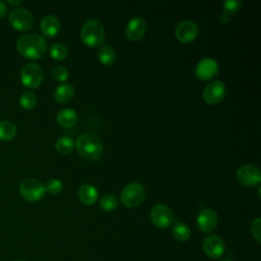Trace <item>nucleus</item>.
Segmentation results:
<instances>
[{
    "mask_svg": "<svg viewBox=\"0 0 261 261\" xmlns=\"http://www.w3.org/2000/svg\"><path fill=\"white\" fill-rule=\"evenodd\" d=\"M98 190L91 184H83L79 188V197L87 205L94 204L98 199Z\"/></svg>",
    "mask_w": 261,
    "mask_h": 261,
    "instance_id": "nucleus-17",
    "label": "nucleus"
},
{
    "mask_svg": "<svg viewBox=\"0 0 261 261\" xmlns=\"http://www.w3.org/2000/svg\"><path fill=\"white\" fill-rule=\"evenodd\" d=\"M199 33L198 24L190 19H186L180 21L175 28V36L176 38L184 43H188L193 41Z\"/></svg>",
    "mask_w": 261,
    "mask_h": 261,
    "instance_id": "nucleus-13",
    "label": "nucleus"
},
{
    "mask_svg": "<svg viewBox=\"0 0 261 261\" xmlns=\"http://www.w3.org/2000/svg\"><path fill=\"white\" fill-rule=\"evenodd\" d=\"M150 217L152 222L161 228L167 227L173 221V214L170 208L165 204H156L152 207L150 212Z\"/></svg>",
    "mask_w": 261,
    "mask_h": 261,
    "instance_id": "nucleus-9",
    "label": "nucleus"
},
{
    "mask_svg": "<svg viewBox=\"0 0 261 261\" xmlns=\"http://www.w3.org/2000/svg\"><path fill=\"white\" fill-rule=\"evenodd\" d=\"M50 55L54 58V59H64L67 56V48L65 45L61 44V43H53L51 44L50 48Z\"/></svg>",
    "mask_w": 261,
    "mask_h": 261,
    "instance_id": "nucleus-25",
    "label": "nucleus"
},
{
    "mask_svg": "<svg viewBox=\"0 0 261 261\" xmlns=\"http://www.w3.org/2000/svg\"><path fill=\"white\" fill-rule=\"evenodd\" d=\"M45 189L46 191H48L50 194L52 195H56L58 193H60L63 189V184L59 178L53 177L48 179V181L45 185Z\"/></svg>",
    "mask_w": 261,
    "mask_h": 261,
    "instance_id": "nucleus-27",
    "label": "nucleus"
},
{
    "mask_svg": "<svg viewBox=\"0 0 261 261\" xmlns=\"http://www.w3.org/2000/svg\"><path fill=\"white\" fill-rule=\"evenodd\" d=\"M100 206L105 211H112L118 206V200L115 195L111 193H107L101 197Z\"/></svg>",
    "mask_w": 261,
    "mask_h": 261,
    "instance_id": "nucleus-24",
    "label": "nucleus"
},
{
    "mask_svg": "<svg viewBox=\"0 0 261 261\" xmlns=\"http://www.w3.org/2000/svg\"><path fill=\"white\" fill-rule=\"evenodd\" d=\"M16 47L22 56L30 59H39L46 53L47 42L41 35L27 34L17 39Z\"/></svg>",
    "mask_w": 261,
    "mask_h": 261,
    "instance_id": "nucleus-2",
    "label": "nucleus"
},
{
    "mask_svg": "<svg viewBox=\"0 0 261 261\" xmlns=\"http://www.w3.org/2000/svg\"><path fill=\"white\" fill-rule=\"evenodd\" d=\"M74 144L80 155L89 161H96L102 155L103 144L100 137L95 133L86 132L81 134Z\"/></svg>",
    "mask_w": 261,
    "mask_h": 261,
    "instance_id": "nucleus-1",
    "label": "nucleus"
},
{
    "mask_svg": "<svg viewBox=\"0 0 261 261\" xmlns=\"http://www.w3.org/2000/svg\"><path fill=\"white\" fill-rule=\"evenodd\" d=\"M241 6H242L241 0H225L223 2V10H224V13L227 15H231L238 12Z\"/></svg>",
    "mask_w": 261,
    "mask_h": 261,
    "instance_id": "nucleus-28",
    "label": "nucleus"
},
{
    "mask_svg": "<svg viewBox=\"0 0 261 261\" xmlns=\"http://www.w3.org/2000/svg\"><path fill=\"white\" fill-rule=\"evenodd\" d=\"M14 261H24V260H14Z\"/></svg>",
    "mask_w": 261,
    "mask_h": 261,
    "instance_id": "nucleus-35",
    "label": "nucleus"
},
{
    "mask_svg": "<svg viewBox=\"0 0 261 261\" xmlns=\"http://www.w3.org/2000/svg\"><path fill=\"white\" fill-rule=\"evenodd\" d=\"M44 77V71L41 65L36 62L27 63L20 72V79L24 86L29 88L38 87Z\"/></svg>",
    "mask_w": 261,
    "mask_h": 261,
    "instance_id": "nucleus-7",
    "label": "nucleus"
},
{
    "mask_svg": "<svg viewBox=\"0 0 261 261\" xmlns=\"http://www.w3.org/2000/svg\"><path fill=\"white\" fill-rule=\"evenodd\" d=\"M46 192L45 185L36 177H28L19 184V193L23 199L30 202H36L44 197Z\"/></svg>",
    "mask_w": 261,
    "mask_h": 261,
    "instance_id": "nucleus-4",
    "label": "nucleus"
},
{
    "mask_svg": "<svg viewBox=\"0 0 261 261\" xmlns=\"http://www.w3.org/2000/svg\"><path fill=\"white\" fill-rule=\"evenodd\" d=\"M37 103V97L36 95L31 92H24L23 94L20 95L19 97V104L21 105V107H23L24 109H31L33 108Z\"/></svg>",
    "mask_w": 261,
    "mask_h": 261,
    "instance_id": "nucleus-26",
    "label": "nucleus"
},
{
    "mask_svg": "<svg viewBox=\"0 0 261 261\" xmlns=\"http://www.w3.org/2000/svg\"><path fill=\"white\" fill-rule=\"evenodd\" d=\"M225 95V85L218 80L209 82L203 90V98L209 104L220 102Z\"/></svg>",
    "mask_w": 261,
    "mask_h": 261,
    "instance_id": "nucleus-10",
    "label": "nucleus"
},
{
    "mask_svg": "<svg viewBox=\"0 0 261 261\" xmlns=\"http://www.w3.org/2000/svg\"><path fill=\"white\" fill-rule=\"evenodd\" d=\"M16 135V126L13 122L9 120L0 121V140L1 141H10Z\"/></svg>",
    "mask_w": 261,
    "mask_h": 261,
    "instance_id": "nucleus-22",
    "label": "nucleus"
},
{
    "mask_svg": "<svg viewBox=\"0 0 261 261\" xmlns=\"http://www.w3.org/2000/svg\"><path fill=\"white\" fill-rule=\"evenodd\" d=\"M146 29V20L142 16L136 15L128 20L125 28V34L129 40L137 41L144 36Z\"/></svg>",
    "mask_w": 261,
    "mask_h": 261,
    "instance_id": "nucleus-15",
    "label": "nucleus"
},
{
    "mask_svg": "<svg viewBox=\"0 0 261 261\" xmlns=\"http://www.w3.org/2000/svg\"><path fill=\"white\" fill-rule=\"evenodd\" d=\"M74 146H75V144H74L73 140L68 136L59 137L55 142V148L61 154L70 153Z\"/></svg>",
    "mask_w": 261,
    "mask_h": 261,
    "instance_id": "nucleus-23",
    "label": "nucleus"
},
{
    "mask_svg": "<svg viewBox=\"0 0 261 261\" xmlns=\"http://www.w3.org/2000/svg\"><path fill=\"white\" fill-rule=\"evenodd\" d=\"M7 13V5L0 0V18L5 16Z\"/></svg>",
    "mask_w": 261,
    "mask_h": 261,
    "instance_id": "nucleus-31",
    "label": "nucleus"
},
{
    "mask_svg": "<svg viewBox=\"0 0 261 261\" xmlns=\"http://www.w3.org/2000/svg\"><path fill=\"white\" fill-rule=\"evenodd\" d=\"M224 250L225 245L220 237L216 234H210L205 238L203 242V251L209 258H219L224 253Z\"/></svg>",
    "mask_w": 261,
    "mask_h": 261,
    "instance_id": "nucleus-12",
    "label": "nucleus"
},
{
    "mask_svg": "<svg viewBox=\"0 0 261 261\" xmlns=\"http://www.w3.org/2000/svg\"><path fill=\"white\" fill-rule=\"evenodd\" d=\"M59 19L53 14H47L43 16L40 21V30L46 37H54L59 32Z\"/></svg>",
    "mask_w": 261,
    "mask_h": 261,
    "instance_id": "nucleus-16",
    "label": "nucleus"
},
{
    "mask_svg": "<svg viewBox=\"0 0 261 261\" xmlns=\"http://www.w3.org/2000/svg\"><path fill=\"white\" fill-rule=\"evenodd\" d=\"M260 220H261L260 217H256L251 223V232H252L253 237L255 238V240L258 243L261 242V239H260V234H261V232H260Z\"/></svg>",
    "mask_w": 261,
    "mask_h": 261,
    "instance_id": "nucleus-30",
    "label": "nucleus"
},
{
    "mask_svg": "<svg viewBox=\"0 0 261 261\" xmlns=\"http://www.w3.org/2000/svg\"><path fill=\"white\" fill-rule=\"evenodd\" d=\"M172 236L179 242H186L191 237V228L188 224L181 221H177L171 228Z\"/></svg>",
    "mask_w": 261,
    "mask_h": 261,
    "instance_id": "nucleus-20",
    "label": "nucleus"
},
{
    "mask_svg": "<svg viewBox=\"0 0 261 261\" xmlns=\"http://www.w3.org/2000/svg\"><path fill=\"white\" fill-rule=\"evenodd\" d=\"M7 3L11 5H18L21 3V0H7Z\"/></svg>",
    "mask_w": 261,
    "mask_h": 261,
    "instance_id": "nucleus-33",
    "label": "nucleus"
},
{
    "mask_svg": "<svg viewBox=\"0 0 261 261\" xmlns=\"http://www.w3.org/2000/svg\"><path fill=\"white\" fill-rule=\"evenodd\" d=\"M8 19L10 24L19 31L30 30L34 24V15L25 7H16L11 10Z\"/></svg>",
    "mask_w": 261,
    "mask_h": 261,
    "instance_id": "nucleus-6",
    "label": "nucleus"
},
{
    "mask_svg": "<svg viewBox=\"0 0 261 261\" xmlns=\"http://www.w3.org/2000/svg\"><path fill=\"white\" fill-rule=\"evenodd\" d=\"M54 99L59 103H65L71 100L74 95V88L68 83H62L54 90Z\"/></svg>",
    "mask_w": 261,
    "mask_h": 261,
    "instance_id": "nucleus-18",
    "label": "nucleus"
},
{
    "mask_svg": "<svg viewBox=\"0 0 261 261\" xmlns=\"http://www.w3.org/2000/svg\"><path fill=\"white\" fill-rule=\"evenodd\" d=\"M220 19H221L223 22H227V21L230 20V17H229V15H227V14H225V13H222L221 16H220Z\"/></svg>",
    "mask_w": 261,
    "mask_h": 261,
    "instance_id": "nucleus-32",
    "label": "nucleus"
},
{
    "mask_svg": "<svg viewBox=\"0 0 261 261\" xmlns=\"http://www.w3.org/2000/svg\"><path fill=\"white\" fill-rule=\"evenodd\" d=\"M218 223V216L215 210L211 208L202 209L197 216V225L203 232L213 231Z\"/></svg>",
    "mask_w": 261,
    "mask_h": 261,
    "instance_id": "nucleus-11",
    "label": "nucleus"
},
{
    "mask_svg": "<svg viewBox=\"0 0 261 261\" xmlns=\"http://www.w3.org/2000/svg\"><path fill=\"white\" fill-rule=\"evenodd\" d=\"M57 122L64 127H70L77 121V114L71 108H62L56 114Z\"/></svg>",
    "mask_w": 261,
    "mask_h": 261,
    "instance_id": "nucleus-19",
    "label": "nucleus"
},
{
    "mask_svg": "<svg viewBox=\"0 0 261 261\" xmlns=\"http://www.w3.org/2000/svg\"><path fill=\"white\" fill-rule=\"evenodd\" d=\"M219 261H232V260L229 259V258H223V259H221V260H219Z\"/></svg>",
    "mask_w": 261,
    "mask_h": 261,
    "instance_id": "nucleus-34",
    "label": "nucleus"
},
{
    "mask_svg": "<svg viewBox=\"0 0 261 261\" xmlns=\"http://www.w3.org/2000/svg\"><path fill=\"white\" fill-rule=\"evenodd\" d=\"M219 70L218 63L211 57L202 58L196 65V75L200 80H209L217 74Z\"/></svg>",
    "mask_w": 261,
    "mask_h": 261,
    "instance_id": "nucleus-14",
    "label": "nucleus"
},
{
    "mask_svg": "<svg viewBox=\"0 0 261 261\" xmlns=\"http://www.w3.org/2000/svg\"><path fill=\"white\" fill-rule=\"evenodd\" d=\"M52 76L58 82H64L68 79V71L64 66L56 65L51 70Z\"/></svg>",
    "mask_w": 261,
    "mask_h": 261,
    "instance_id": "nucleus-29",
    "label": "nucleus"
},
{
    "mask_svg": "<svg viewBox=\"0 0 261 261\" xmlns=\"http://www.w3.org/2000/svg\"><path fill=\"white\" fill-rule=\"evenodd\" d=\"M98 57H99V60L103 64L110 65L114 62V60L116 58V53L110 45L104 44L98 51Z\"/></svg>",
    "mask_w": 261,
    "mask_h": 261,
    "instance_id": "nucleus-21",
    "label": "nucleus"
},
{
    "mask_svg": "<svg viewBox=\"0 0 261 261\" xmlns=\"http://www.w3.org/2000/svg\"><path fill=\"white\" fill-rule=\"evenodd\" d=\"M237 180L246 187H253L261 181L259 168L251 163L244 164L239 167L236 173Z\"/></svg>",
    "mask_w": 261,
    "mask_h": 261,
    "instance_id": "nucleus-8",
    "label": "nucleus"
},
{
    "mask_svg": "<svg viewBox=\"0 0 261 261\" xmlns=\"http://www.w3.org/2000/svg\"><path fill=\"white\" fill-rule=\"evenodd\" d=\"M146 191L144 187L139 182H130L126 185L121 193L120 200L126 207H137L141 205L145 199Z\"/></svg>",
    "mask_w": 261,
    "mask_h": 261,
    "instance_id": "nucleus-5",
    "label": "nucleus"
},
{
    "mask_svg": "<svg viewBox=\"0 0 261 261\" xmlns=\"http://www.w3.org/2000/svg\"><path fill=\"white\" fill-rule=\"evenodd\" d=\"M81 38L89 46L96 47L101 45L105 38L103 23L96 18L88 19L81 29Z\"/></svg>",
    "mask_w": 261,
    "mask_h": 261,
    "instance_id": "nucleus-3",
    "label": "nucleus"
}]
</instances>
